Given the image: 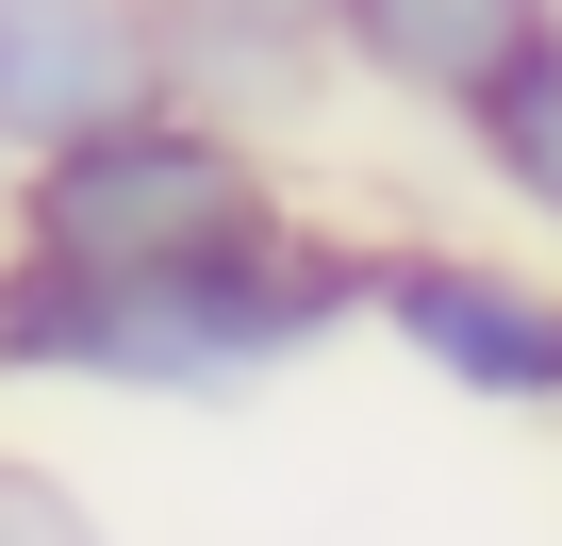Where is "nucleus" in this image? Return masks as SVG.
Here are the masks:
<instances>
[{
	"mask_svg": "<svg viewBox=\"0 0 562 546\" xmlns=\"http://www.w3.org/2000/svg\"><path fill=\"white\" fill-rule=\"evenodd\" d=\"M546 34H562V0H331V51L414 116H480Z\"/></svg>",
	"mask_w": 562,
	"mask_h": 546,
	"instance_id": "4",
	"label": "nucleus"
},
{
	"mask_svg": "<svg viewBox=\"0 0 562 546\" xmlns=\"http://www.w3.org/2000/svg\"><path fill=\"white\" fill-rule=\"evenodd\" d=\"M133 100H166L149 0H0V166L50 133H100Z\"/></svg>",
	"mask_w": 562,
	"mask_h": 546,
	"instance_id": "3",
	"label": "nucleus"
},
{
	"mask_svg": "<svg viewBox=\"0 0 562 546\" xmlns=\"http://www.w3.org/2000/svg\"><path fill=\"white\" fill-rule=\"evenodd\" d=\"M281 215L265 149L215 116V100H133L100 133H50L18 149V248L34 265H83V282H133V265H199V248H248Z\"/></svg>",
	"mask_w": 562,
	"mask_h": 546,
	"instance_id": "1",
	"label": "nucleus"
},
{
	"mask_svg": "<svg viewBox=\"0 0 562 546\" xmlns=\"http://www.w3.org/2000/svg\"><path fill=\"white\" fill-rule=\"evenodd\" d=\"M149 34H166V83H281L331 34V0H149Z\"/></svg>",
	"mask_w": 562,
	"mask_h": 546,
	"instance_id": "5",
	"label": "nucleus"
},
{
	"mask_svg": "<svg viewBox=\"0 0 562 546\" xmlns=\"http://www.w3.org/2000/svg\"><path fill=\"white\" fill-rule=\"evenodd\" d=\"M463 149H480V182H496L513 215H546V232H562V34H546L480 116H463Z\"/></svg>",
	"mask_w": 562,
	"mask_h": 546,
	"instance_id": "6",
	"label": "nucleus"
},
{
	"mask_svg": "<svg viewBox=\"0 0 562 546\" xmlns=\"http://www.w3.org/2000/svg\"><path fill=\"white\" fill-rule=\"evenodd\" d=\"M0 546H116V530L83 513L67 464H18V447H0Z\"/></svg>",
	"mask_w": 562,
	"mask_h": 546,
	"instance_id": "7",
	"label": "nucleus"
},
{
	"mask_svg": "<svg viewBox=\"0 0 562 546\" xmlns=\"http://www.w3.org/2000/svg\"><path fill=\"white\" fill-rule=\"evenodd\" d=\"M364 315H381L447 398H480V414H562V282H546V265L397 232V248H364Z\"/></svg>",
	"mask_w": 562,
	"mask_h": 546,
	"instance_id": "2",
	"label": "nucleus"
}]
</instances>
